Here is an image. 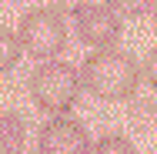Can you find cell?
Returning a JSON list of instances; mask_svg holds the SVG:
<instances>
[{"instance_id":"7c38bea8","label":"cell","mask_w":157,"mask_h":154,"mask_svg":"<svg viewBox=\"0 0 157 154\" xmlns=\"http://www.w3.org/2000/svg\"><path fill=\"white\" fill-rule=\"evenodd\" d=\"M47 3H50V7H54V10H67V14H74V10H77V7H80V3H87V0H47Z\"/></svg>"},{"instance_id":"7a4b0ae2","label":"cell","mask_w":157,"mask_h":154,"mask_svg":"<svg viewBox=\"0 0 157 154\" xmlns=\"http://www.w3.org/2000/svg\"><path fill=\"white\" fill-rule=\"evenodd\" d=\"M80 74L77 67L67 61H44L37 70L30 74V97L40 111L50 114H67L77 104L80 94Z\"/></svg>"},{"instance_id":"9c48e42d","label":"cell","mask_w":157,"mask_h":154,"mask_svg":"<svg viewBox=\"0 0 157 154\" xmlns=\"http://www.w3.org/2000/svg\"><path fill=\"white\" fill-rule=\"evenodd\" d=\"M107 3L124 17H144V14H151L157 7V0H107Z\"/></svg>"},{"instance_id":"30bf717a","label":"cell","mask_w":157,"mask_h":154,"mask_svg":"<svg viewBox=\"0 0 157 154\" xmlns=\"http://www.w3.org/2000/svg\"><path fill=\"white\" fill-rule=\"evenodd\" d=\"M134 121L140 124L144 131L157 127V107L151 104V101H140V104H137V111H134Z\"/></svg>"},{"instance_id":"5b68a950","label":"cell","mask_w":157,"mask_h":154,"mask_svg":"<svg viewBox=\"0 0 157 154\" xmlns=\"http://www.w3.org/2000/svg\"><path fill=\"white\" fill-rule=\"evenodd\" d=\"M37 148H40V154H90V137L77 117L50 114V121L40 124Z\"/></svg>"},{"instance_id":"3957f363","label":"cell","mask_w":157,"mask_h":154,"mask_svg":"<svg viewBox=\"0 0 157 154\" xmlns=\"http://www.w3.org/2000/svg\"><path fill=\"white\" fill-rule=\"evenodd\" d=\"M17 37H20V44H24V50L30 57L54 61V57H60L63 47H67V24H63L60 10L37 7V10L24 14L20 27H17Z\"/></svg>"},{"instance_id":"ba28073f","label":"cell","mask_w":157,"mask_h":154,"mask_svg":"<svg viewBox=\"0 0 157 154\" xmlns=\"http://www.w3.org/2000/svg\"><path fill=\"white\" fill-rule=\"evenodd\" d=\"M90 154H137V151L124 134H104L97 137V144H90Z\"/></svg>"},{"instance_id":"4fadbf2b","label":"cell","mask_w":157,"mask_h":154,"mask_svg":"<svg viewBox=\"0 0 157 154\" xmlns=\"http://www.w3.org/2000/svg\"><path fill=\"white\" fill-rule=\"evenodd\" d=\"M154 27H157V7H154Z\"/></svg>"},{"instance_id":"277c9868","label":"cell","mask_w":157,"mask_h":154,"mask_svg":"<svg viewBox=\"0 0 157 154\" xmlns=\"http://www.w3.org/2000/svg\"><path fill=\"white\" fill-rule=\"evenodd\" d=\"M74 24H77V40L87 44V47H114L121 40V17L110 3H80L74 10Z\"/></svg>"},{"instance_id":"8fae6325","label":"cell","mask_w":157,"mask_h":154,"mask_svg":"<svg viewBox=\"0 0 157 154\" xmlns=\"http://www.w3.org/2000/svg\"><path fill=\"white\" fill-rule=\"evenodd\" d=\"M144 77H147V84L157 91V47L147 54V61H144Z\"/></svg>"},{"instance_id":"6da1fadb","label":"cell","mask_w":157,"mask_h":154,"mask_svg":"<svg viewBox=\"0 0 157 154\" xmlns=\"http://www.w3.org/2000/svg\"><path fill=\"white\" fill-rule=\"evenodd\" d=\"M140 74L144 70L137 67V61L114 47H100L80 64V84L100 101H130Z\"/></svg>"},{"instance_id":"52a82bcc","label":"cell","mask_w":157,"mask_h":154,"mask_svg":"<svg viewBox=\"0 0 157 154\" xmlns=\"http://www.w3.org/2000/svg\"><path fill=\"white\" fill-rule=\"evenodd\" d=\"M20 57H24V44H20V37L10 30V27H0V74L10 70V67H17Z\"/></svg>"},{"instance_id":"8992f818","label":"cell","mask_w":157,"mask_h":154,"mask_svg":"<svg viewBox=\"0 0 157 154\" xmlns=\"http://www.w3.org/2000/svg\"><path fill=\"white\" fill-rule=\"evenodd\" d=\"M24 137H27V121L17 111L0 114V154H24Z\"/></svg>"}]
</instances>
